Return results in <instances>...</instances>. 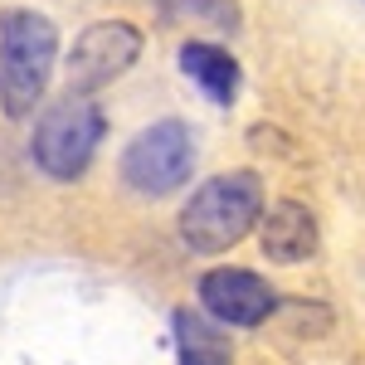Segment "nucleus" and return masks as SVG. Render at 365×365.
Segmentation results:
<instances>
[{
	"label": "nucleus",
	"instance_id": "7",
	"mask_svg": "<svg viewBox=\"0 0 365 365\" xmlns=\"http://www.w3.org/2000/svg\"><path fill=\"white\" fill-rule=\"evenodd\" d=\"M258 220H263V253L273 263H302V258L317 253V220H312L307 205L282 200Z\"/></svg>",
	"mask_w": 365,
	"mask_h": 365
},
{
	"label": "nucleus",
	"instance_id": "2",
	"mask_svg": "<svg viewBox=\"0 0 365 365\" xmlns=\"http://www.w3.org/2000/svg\"><path fill=\"white\" fill-rule=\"evenodd\" d=\"M58 54L54 20L34 10H5L0 15V108L5 117H29L44 98Z\"/></svg>",
	"mask_w": 365,
	"mask_h": 365
},
{
	"label": "nucleus",
	"instance_id": "6",
	"mask_svg": "<svg viewBox=\"0 0 365 365\" xmlns=\"http://www.w3.org/2000/svg\"><path fill=\"white\" fill-rule=\"evenodd\" d=\"M200 307L225 327H258L278 307V292L249 268H215L200 278Z\"/></svg>",
	"mask_w": 365,
	"mask_h": 365
},
{
	"label": "nucleus",
	"instance_id": "10",
	"mask_svg": "<svg viewBox=\"0 0 365 365\" xmlns=\"http://www.w3.org/2000/svg\"><path fill=\"white\" fill-rule=\"evenodd\" d=\"M166 15H180V20H205L215 29H234L239 25V5L234 0H156Z\"/></svg>",
	"mask_w": 365,
	"mask_h": 365
},
{
	"label": "nucleus",
	"instance_id": "3",
	"mask_svg": "<svg viewBox=\"0 0 365 365\" xmlns=\"http://www.w3.org/2000/svg\"><path fill=\"white\" fill-rule=\"evenodd\" d=\"M103 132H108L103 108L88 93H68L63 103H54L49 113L34 122L29 156H34V166L44 170L49 180H78L93 166Z\"/></svg>",
	"mask_w": 365,
	"mask_h": 365
},
{
	"label": "nucleus",
	"instance_id": "4",
	"mask_svg": "<svg viewBox=\"0 0 365 365\" xmlns=\"http://www.w3.org/2000/svg\"><path fill=\"white\" fill-rule=\"evenodd\" d=\"M190 166H195V137L185 122H156L137 132V141L127 146L122 156V180L132 195L161 200L175 195L185 180H190Z\"/></svg>",
	"mask_w": 365,
	"mask_h": 365
},
{
	"label": "nucleus",
	"instance_id": "9",
	"mask_svg": "<svg viewBox=\"0 0 365 365\" xmlns=\"http://www.w3.org/2000/svg\"><path fill=\"white\" fill-rule=\"evenodd\" d=\"M175 351H180V365H234L229 336L190 307L175 312Z\"/></svg>",
	"mask_w": 365,
	"mask_h": 365
},
{
	"label": "nucleus",
	"instance_id": "1",
	"mask_svg": "<svg viewBox=\"0 0 365 365\" xmlns=\"http://www.w3.org/2000/svg\"><path fill=\"white\" fill-rule=\"evenodd\" d=\"M258 215H263V180L253 170L215 175L180 210V244L190 253H225L258 225Z\"/></svg>",
	"mask_w": 365,
	"mask_h": 365
},
{
	"label": "nucleus",
	"instance_id": "5",
	"mask_svg": "<svg viewBox=\"0 0 365 365\" xmlns=\"http://www.w3.org/2000/svg\"><path fill=\"white\" fill-rule=\"evenodd\" d=\"M141 54V29L127 20H103V25H88L73 39V54H68V93H98L113 78H122Z\"/></svg>",
	"mask_w": 365,
	"mask_h": 365
},
{
	"label": "nucleus",
	"instance_id": "8",
	"mask_svg": "<svg viewBox=\"0 0 365 365\" xmlns=\"http://www.w3.org/2000/svg\"><path fill=\"white\" fill-rule=\"evenodd\" d=\"M180 68L205 88V98H210V103L229 108V103L239 98V63H234L225 49L200 44V39H195V44H185V49H180Z\"/></svg>",
	"mask_w": 365,
	"mask_h": 365
}]
</instances>
